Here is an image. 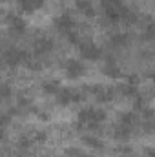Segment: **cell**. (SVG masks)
<instances>
[{"label": "cell", "mask_w": 155, "mask_h": 157, "mask_svg": "<svg viewBox=\"0 0 155 157\" xmlns=\"http://www.w3.org/2000/svg\"><path fill=\"white\" fill-rule=\"evenodd\" d=\"M82 57H84V59H97V57H99V49H97L95 46H86V48L82 49Z\"/></svg>", "instance_id": "7a4b0ae2"}, {"label": "cell", "mask_w": 155, "mask_h": 157, "mask_svg": "<svg viewBox=\"0 0 155 157\" xmlns=\"http://www.w3.org/2000/svg\"><path fill=\"white\" fill-rule=\"evenodd\" d=\"M84 71V68H82V64L80 62H75V60H71V62H68V73L71 75V77H77Z\"/></svg>", "instance_id": "6da1fadb"}]
</instances>
